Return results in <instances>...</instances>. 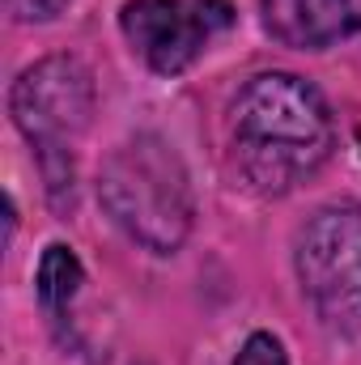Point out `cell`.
Returning a JSON list of instances; mask_svg holds the SVG:
<instances>
[{"mask_svg":"<svg viewBox=\"0 0 361 365\" xmlns=\"http://www.w3.org/2000/svg\"><path fill=\"white\" fill-rule=\"evenodd\" d=\"M238 170L260 191H293L332 153L336 128L323 93L293 73H264L234 102L230 119Z\"/></svg>","mask_w":361,"mask_h":365,"instance_id":"cell-1","label":"cell"},{"mask_svg":"<svg viewBox=\"0 0 361 365\" xmlns=\"http://www.w3.org/2000/svg\"><path fill=\"white\" fill-rule=\"evenodd\" d=\"M106 212L149 251H175L191 230V187L183 162L158 136H136L119 145L98 179Z\"/></svg>","mask_w":361,"mask_h":365,"instance_id":"cell-2","label":"cell"},{"mask_svg":"<svg viewBox=\"0 0 361 365\" xmlns=\"http://www.w3.org/2000/svg\"><path fill=\"white\" fill-rule=\"evenodd\" d=\"M9 110H13V123L21 128V136L39 149L51 204L64 208L68 204L64 191L73 195V145L81 140L93 115L90 68L73 56L39 60L34 68H26L17 77V86L9 93Z\"/></svg>","mask_w":361,"mask_h":365,"instance_id":"cell-3","label":"cell"},{"mask_svg":"<svg viewBox=\"0 0 361 365\" xmlns=\"http://www.w3.org/2000/svg\"><path fill=\"white\" fill-rule=\"evenodd\" d=\"M298 280L319 323L340 336L361 331V204H323L298 234Z\"/></svg>","mask_w":361,"mask_h":365,"instance_id":"cell-4","label":"cell"},{"mask_svg":"<svg viewBox=\"0 0 361 365\" xmlns=\"http://www.w3.org/2000/svg\"><path fill=\"white\" fill-rule=\"evenodd\" d=\"M132 51L162 77H175L200 60L213 34L234 26L230 0H132L119 17Z\"/></svg>","mask_w":361,"mask_h":365,"instance_id":"cell-5","label":"cell"},{"mask_svg":"<svg viewBox=\"0 0 361 365\" xmlns=\"http://www.w3.org/2000/svg\"><path fill=\"white\" fill-rule=\"evenodd\" d=\"M268 30L306 51H323L361 30V0H264Z\"/></svg>","mask_w":361,"mask_h":365,"instance_id":"cell-6","label":"cell"},{"mask_svg":"<svg viewBox=\"0 0 361 365\" xmlns=\"http://www.w3.org/2000/svg\"><path fill=\"white\" fill-rule=\"evenodd\" d=\"M77 289H81V264H77V255L68 247H60V242L47 247V255L39 264V297H43V306L51 314H64L68 302L77 297Z\"/></svg>","mask_w":361,"mask_h":365,"instance_id":"cell-7","label":"cell"},{"mask_svg":"<svg viewBox=\"0 0 361 365\" xmlns=\"http://www.w3.org/2000/svg\"><path fill=\"white\" fill-rule=\"evenodd\" d=\"M234 365H289V361H285L280 340H272L268 331H255V336L243 344V353H238Z\"/></svg>","mask_w":361,"mask_h":365,"instance_id":"cell-8","label":"cell"},{"mask_svg":"<svg viewBox=\"0 0 361 365\" xmlns=\"http://www.w3.org/2000/svg\"><path fill=\"white\" fill-rule=\"evenodd\" d=\"M9 4V13L17 17V21H47V17H56L68 0H4Z\"/></svg>","mask_w":361,"mask_h":365,"instance_id":"cell-9","label":"cell"}]
</instances>
